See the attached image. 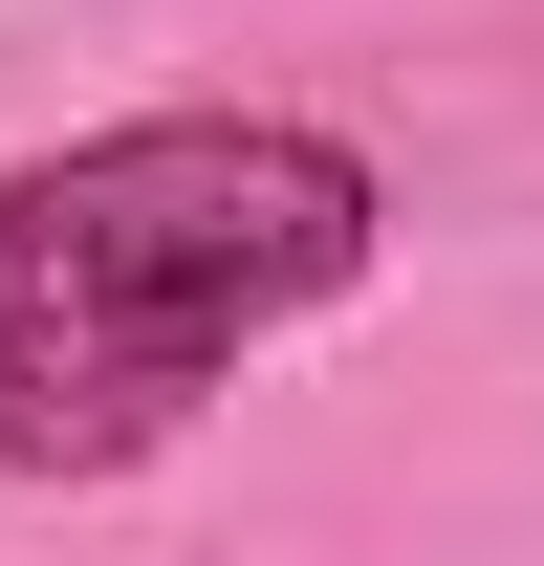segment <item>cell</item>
Here are the masks:
<instances>
[{
	"label": "cell",
	"instance_id": "1",
	"mask_svg": "<svg viewBox=\"0 0 544 566\" xmlns=\"http://www.w3.org/2000/svg\"><path fill=\"white\" fill-rule=\"evenodd\" d=\"M370 262L348 153L305 132H109L0 197V458H132L218 392L240 327Z\"/></svg>",
	"mask_w": 544,
	"mask_h": 566
}]
</instances>
